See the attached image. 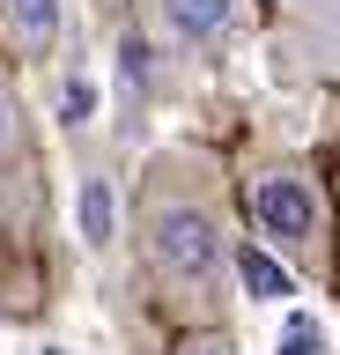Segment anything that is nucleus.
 <instances>
[{"instance_id":"nucleus-3","label":"nucleus","mask_w":340,"mask_h":355,"mask_svg":"<svg viewBox=\"0 0 340 355\" xmlns=\"http://www.w3.org/2000/svg\"><path fill=\"white\" fill-rule=\"evenodd\" d=\"M237 207H244V237L267 244L274 259L303 274L311 288L340 296V200L333 185L296 163V155H267L237 178Z\"/></svg>"},{"instance_id":"nucleus-7","label":"nucleus","mask_w":340,"mask_h":355,"mask_svg":"<svg viewBox=\"0 0 340 355\" xmlns=\"http://www.w3.org/2000/svg\"><path fill=\"white\" fill-rule=\"evenodd\" d=\"M237 288H251V296H289L296 274H289V266H274L267 244H251V237H244V252H237Z\"/></svg>"},{"instance_id":"nucleus-9","label":"nucleus","mask_w":340,"mask_h":355,"mask_svg":"<svg viewBox=\"0 0 340 355\" xmlns=\"http://www.w3.org/2000/svg\"><path fill=\"white\" fill-rule=\"evenodd\" d=\"M281 355H311V333H303V326H289V348H281Z\"/></svg>"},{"instance_id":"nucleus-4","label":"nucleus","mask_w":340,"mask_h":355,"mask_svg":"<svg viewBox=\"0 0 340 355\" xmlns=\"http://www.w3.org/2000/svg\"><path fill=\"white\" fill-rule=\"evenodd\" d=\"M134 37L148 52H178V60H215L267 22V0H126Z\"/></svg>"},{"instance_id":"nucleus-8","label":"nucleus","mask_w":340,"mask_h":355,"mask_svg":"<svg viewBox=\"0 0 340 355\" xmlns=\"http://www.w3.org/2000/svg\"><path fill=\"white\" fill-rule=\"evenodd\" d=\"M170 355H237L229 326H200V333H170Z\"/></svg>"},{"instance_id":"nucleus-2","label":"nucleus","mask_w":340,"mask_h":355,"mask_svg":"<svg viewBox=\"0 0 340 355\" xmlns=\"http://www.w3.org/2000/svg\"><path fill=\"white\" fill-rule=\"evenodd\" d=\"M52 304V178L15 67L0 60V311L37 318Z\"/></svg>"},{"instance_id":"nucleus-6","label":"nucleus","mask_w":340,"mask_h":355,"mask_svg":"<svg viewBox=\"0 0 340 355\" xmlns=\"http://www.w3.org/2000/svg\"><path fill=\"white\" fill-rule=\"evenodd\" d=\"M60 15L67 0H0V60L15 67H45L60 52Z\"/></svg>"},{"instance_id":"nucleus-5","label":"nucleus","mask_w":340,"mask_h":355,"mask_svg":"<svg viewBox=\"0 0 340 355\" xmlns=\"http://www.w3.org/2000/svg\"><path fill=\"white\" fill-rule=\"evenodd\" d=\"M267 22L289 52V67L340 89V0H267Z\"/></svg>"},{"instance_id":"nucleus-10","label":"nucleus","mask_w":340,"mask_h":355,"mask_svg":"<svg viewBox=\"0 0 340 355\" xmlns=\"http://www.w3.org/2000/svg\"><path fill=\"white\" fill-rule=\"evenodd\" d=\"M111 8H126V0H111Z\"/></svg>"},{"instance_id":"nucleus-1","label":"nucleus","mask_w":340,"mask_h":355,"mask_svg":"<svg viewBox=\"0 0 340 355\" xmlns=\"http://www.w3.org/2000/svg\"><path fill=\"white\" fill-rule=\"evenodd\" d=\"M126 244H134L141 288L170 333L229 326L237 304V252H244V207L237 171L200 141H163L134 178L126 200Z\"/></svg>"}]
</instances>
